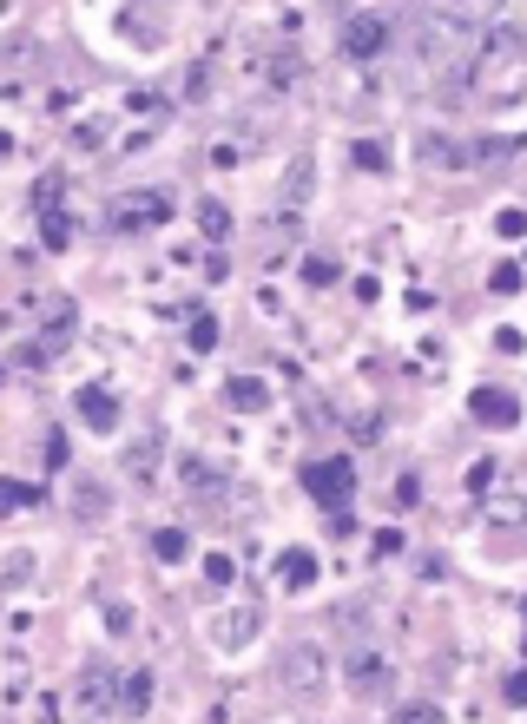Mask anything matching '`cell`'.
Returning <instances> with one entry per match:
<instances>
[{
	"instance_id": "1",
	"label": "cell",
	"mask_w": 527,
	"mask_h": 724,
	"mask_svg": "<svg viewBox=\"0 0 527 724\" xmlns=\"http://www.w3.org/2000/svg\"><path fill=\"white\" fill-rule=\"evenodd\" d=\"M172 218V191H126L106 205V237H145Z\"/></svg>"
},
{
	"instance_id": "2",
	"label": "cell",
	"mask_w": 527,
	"mask_h": 724,
	"mask_svg": "<svg viewBox=\"0 0 527 724\" xmlns=\"http://www.w3.org/2000/svg\"><path fill=\"white\" fill-rule=\"evenodd\" d=\"M304 488H310V501H323L330 514H343V507L356 501V468L343 455H330V461H304Z\"/></svg>"
},
{
	"instance_id": "3",
	"label": "cell",
	"mask_w": 527,
	"mask_h": 724,
	"mask_svg": "<svg viewBox=\"0 0 527 724\" xmlns=\"http://www.w3.org/2000/svg\"><path fill=\"white\" fill-rule=\"evenodd\" d=\"M389 40H396V27H389L383 14H350L343 20V53H350V60H383Z\"/></svg>"
},
{
	"instance_id": "4",
	"label": "cell",
	"mask_w": 527,
	"mask_h": 724,
	"mask_svg": "<svg viewBox=\"0 0 527 724\" xmlns=\"http://www.w3.org/2000/svg\"><path fill=\"white\" fill-rule=\"evenodd\" d=\"M112 27L126 33L139 53H152V47H165V7H119L112 14Z\"/></svg>"
},
{
	"instance_id": "5",
	"label": "cell",
	"mask_w": 527,
	"mask_h": 724,
	"mask_svg": "<svg viewBox=\"0 0 527 724\" xmlns=\"http://www.w3.org/2000/svg\"><path fill=\"white\" fill-rule=\"evenodd\" d=\"M284 685L297 698H317L323 692V646H290L284 652Z\"/></svg>"
},
{
	"instance_id": "6",
	"label": "cell",
	"mask_w": 527,
	"mask_h": 724,
	"mask_svg": "<svg viewBox=\"0 0 527 724\" xmlns=\"http://www.w3.org/2000/svg\"><path fill=\"white\" fill-rule=\"evenodd\" d=\"M73 409H80V422L99 428V435H112V428H119V395H112L106 382H86V389L73 395Z\"/></svg>"
},
{
	"instance_id": "7",
	"label": "cell",
	"mask_w": 527,
	"mask_h": 724,
	"mask_svg": "<svg viewBox=\"0 0 527 724\" xmlns=\"http://www.w3.org/2000/svg\"><path fill=\"white\" fill-rule=\"evenodd\" d=\"M350 692H356V698H389V692H396V672H389V659H376V652H356V659H350Z\"/></svg>"
},
{
	"instance_id": "8",
	"label": "cell",
	"mask_w": 527,
	"mask_h": 724,
	"mask_svg": "<svg viewBox=\"0 0 527 724\" xmlns=\"http://www.w3.org/2000/svg\"><path fill=\"white\" fill-rule=\"evenodd\" d=\"M468 409H475L481 428H514V422H521V402H514L508 389H475V395H468Z\"/></svg>"
},
{
	"instance_id": "9",
	"label": "cell",
	"mask_w": 527,
	"mask_h": 724,
	"mask_svg": "<svg viewBox=\"0 0 527 724\" xmlns=\"http://www.w3.org/2000/svg\"><path fill=\"white\" fill-rule=\"evenodd\" d=\"M80 705L93 711V718H106V711H119V672H106V665H93V672H80Z\"/></svg>"
},
{
	"instance_id": "10",
	"label": "cell",
	"mask_w": 527,
	"mask_h": 724,
	"mask_svg": "<svg viewBox=\"0 0 527 724\" xmlns=\"http://www.w3.org/2000/svg\"><path fill=\"white\" fill-rule=\"evenodd\" d=\"M251 639H257V613H251V606H231V613L211 619V646L238 652V646H251Z\"/></svg>"
},
{
	"instance_id": "11",
	"label": "cell",
	"mask_w": 527,
	"mask_h": 724,
	"mask_svg": "<svg viewBox=\"0 0 527 724\" xmlns=\"http://www.w3.org/2000/svg\"><path fill=\"white\" fill-rule=\"evenodd\" d=\"M40 316H47V323H40V349H47V356H53V349H66L73 336H80V310H73L66 297H60V303H47Z\"/></svg>"
},
{
	"instance_id": "12",
	"label": "cell",
	"mask_w": 527,
	"mask_h": 724,
	"mask_svg": "<svg viewBox=\"0 0 527 724\" xmlns=\"http://www.w3.org/2000/svg\"><path fill=\"white\" fill-rule=\"evenodd\" d=\"M277 580H284L290 593H304V586L317 580V553H310V547H290V553H277Z\"/></svg>"
},
{
	"instance_id": "13",
	"label": "cell",
	"mask_w": 527,
	"mask_h": 724,
	"mask_svg": "<svg viewBox=\"0 0 527 724\" xmlns=\"http://www.w3.org/2000/svg\"><path fill=\"white\" fill-rule=\"evenodd\" d=\"M152 705V672H119V711H132V718H139V711Z\"/></svg>"
},
{
	"instance_id": "14",
	"label": "cell",
	"mask_w": 527,
	"mask_h": 724,
	"mask_svg": "<svg viewBox=\"0 0 527 724\" xmlns=\"http://www.w3.org/2000/svg\"><path fill=\"white\" fill-rule=\"evenodd\" d=\"M224 395H231V409H271V389H264L257 376H231Z\"/></svg>"
},
{
	"instance_id": "15",
	"label": "cell",
	"mask_w": 527,
	"mask_h": 724,
	"mask_svg": "<svg viewBox=\"0 0 527 724\" xmlns=\"http://www.w3.org/2000/svg\"><path fill=\"white\" fill-rule=\"evenodd\" d=\"M40 244L66 251V244H73V211H40Z\"/></svg>"
},
{
	"instance_id": "16",
	"label": "cell",
	"mask_w": 527,
	"mask_h": 724,
	"mask_svg": "<svg viewBox=\"0 0 527 724\" xmlns=\"http://www.w3.org/2000/svg\"><path fill=\"white\" fill-rule=\"evenodd\" d=\"M178 481H185L192 494H211V481L224 488V474H211V461H198V455H185V461H178Z\"/></svg>"
},
{
	"instance_id": "17",
	"label": "cell",
	"mask_w": 527,
	"mask_h": 724,
	"mask_svg": "<svg viewBox=\"0 0 527 724\" xmlns=\"http://www.w3.org/2000/svg\"><path fill=\"white\" fill-rule=\"evenodd\" d=\"M304 191H310V158H297V165H290V178H284V218H297Z\"/></svg>"
},
{
	"instance_id": "18",
	"label": "cell",
	"mask_w": 527,
	"mask_h": 724,
	"mask_svg": "<svg viewBox=\"0 0 527 724\" xmlns=\"http://www.w3.org/2000/svg\"><path fill=\"white\" fill-rule=\"evenodd\" d=\"M152 553H159V560H185V553H192V540H185V527H159V534H152Z\"/></svg>"
},
{
	"instance_id": "19",
	"label": "cell",
	"mask_w": 527,
	"mask_h": 724,
	"mask_svg": "<svg viewBox=\"0 0 527 724\" xmlns=\"http://www.w3.org/2000/svg\"><path fill=\"white\" fill-rule=\"evenodd\" d=\"M66 198V178L60 172H40V185H33V211H60Z\"/></svg>"
},
{
	"instance_id": "20",
	"label": "cell",
	"mask_w": 527,
	"mask_h": 724,
	"mask_svg": "<svg viewBox=\"0 0 527 724\" xmlns=\"http://www.w3.org/2000/svg\"><path fill=\"white\" fill-rule=\"evenodd\" d=\"M422 165H435V172H455V165H462V152H455L448 139H422Z\"/></svg>"
},
{
	"instance_id": "21",
	"label": "cell",
	"mask_w": 527,
	"mask_h": 724,
	"mask_svg": "<svg viewBox=\"0 0 527 724\" xmlns=\"http://www.w3.org/2000/svg\"><path fill=\"white\" fill-rule=\"evenodd\" d=\"M40 501V488H27V481H0V514H20V507Z\"/></svg>"
},
{
	"instance_id": "22",
	"label": "cell",
	"mask_w": 527,
	"mask_h": 724,
	"mask_svg": "<svg viewBox=\"0 0 527 724\" xmlns=\"http://www.w3.org/2000/svg\"><path fill=\"white\" fill-rule=\"evenodd\" d=\"M304 277L317 290H330V284H343V264H336V257H304Z\"/></svg>"
},
{
	"instance_id": "23",
	"label": "cell",
	"mask_w": 527,
	"mask_h": 724,
	"mask_svg": "<svg viewBox=\"0 0 527 724\" xmlns=\"http://www.w3.org/2000/svg\"><path fill=\"white\" fill-rule=\"evenodd\" d=\"M396 724H448V711H442V705H429V698H416V705H402V711H396Z\"/></svg>"
},
{
	"instance_id": "24",
	"label": "cell",
	"mask_w": 527,
	"mask_h": 724,
	"mask_svg": "<svg viewBox=\"0 0 527 724\" xmlns=\"http://www.w3.org/2000/svg\"><path fill=\"white\" fill-rule=\"evenodd\" d=\"M356 165H363V172H389V145L383 139H356Z\"/></svg>"
},
{
	"instance_id": "25",
	"label": "cell",
	"mask_w": 527,
	"mask_h": 724,
	"mask_svg": "<svg viewBox=\"0 0 527 724\" xmlns=\"http://www.w3.org/2000/svg\"><path fill=\"white\" fill-rule=\"evenodd\" d=\"M192 349H198V356L218 349V316H192Z\"/></svg>"
},
{
	"instance_id": "26",
	"label": "cell",
	"mask_w": 527,
	"mask_h": 724,
	"mask_svg": "<svg viewBox=\"0 0 527 724\" xmlns=\"http://www.w3.org/2000/svg\"><path fill=\"white\" fill-rule=\"evenodd\" d=\"M488 290H495V297H514V290H521V264H495Z\"/></svg>"
},
{
	"instance_id": "27",
	"label": "cell",
	"mask_w": 527,
	"mask_h": 724,
	"mask_svg": "<svg viewBox=\"0 0 527 724\" xmlns=\"http://www.w3.org/2000/svg\"><path fill=\"white\" fill-rule=\"evenodd\" d=\"M198 224H205V237H224V231H231V211H224V205H205V211H198Z\"/></svg>"
},
{
	"instance_id": "28",
	"label": "cell",
	"mask_w": 527,
	"mask_h": 724,
	"mask_svg": "<svg viewBox=\"0 0 527 724\" xmlns=\"http://www.w3.org/2000/svg\"><path fill=\"white\" fill-rule=\"evenodd\" d=\"M27 573H33V553H7V567H0V580H7V586H20Z\"/></svg>"
},
{
	"instance_id": "29",
	"label": "cell",
	"mask_w": 527,
	"mask_h": 724,
	"mask_svg": "<svg viewBox=\"0 0 527 724\" xmlns=\"http://www.w3.org/2000/svg\"><path fill=\"white\" fill-rule=\"evenodd\" d=\"M350 435H356V441H383V415H356Z\"/></svg>"
},
{
	"instance_id": "30",
	"label": "cell",
	"mask_w": 527,
	"mask_h": 724,
	"mask_svg": "<svg viewBox=\"0 0 527 724\" xmlns=\"http://www.w3.org/2000/svg\"><path fill=\"white\" fill-rule=\"evenodd\" d=\"M47 461H53V468H66V461H73V441H66L60 428H53V435H47Z\"/></svg>"
},
{
	"instance_id": "31",
	"label": "cell",
	"mask_w": 527,
	"mask_h": 724,
	"mask_svg": "<svg viewBox=\"0 0 527 724\" xmlns=\"http://www.w3.org/2000/svg\"><path fill=\"white\" fill-rule=\"evenodd\" d=\"M185 93H192V99H205V93H211V60H198V66H192V79H185Z\"/></svg>"
},
{
	"instance_id": "32",
	"label": "cell",
	"mask_w": 527,
	"mask_h": 724,
	"mask_svg": "<svg viewBox=\"0 0 527 724\" xmlns=\"http://www.w3.org/2000/svg\"><path fill=\"white\" fill-rule=\"evenodd\" d=\"M396 501H402V507L422 501V474H402V481H396Z\"/></svg>"
},
{
	"instance_id": "33",
	"label": "cell",
	"mask_w": 527,
	"mask_h": 724,
	"mask_svg": "<svg viewBox=\"0 0 527 724\" xmlns=\"http://www.w3.org/2000/svg\"><path fill=\"white\" fill-rule=\"evenodd\" d=\"M205 573H211V586H231V573H238V567H231L224 553H211V560H205Z\"/></svg>"
},
{
	"instance_id": "34",
	"label": "cell",
	"mask_w": 527,
	"mask_h": 724,
	"mask_svg": "<svg viewBox=\"0 0 527 724\" xmlns=\"http://www.w3.org/2000/svg\"><path fill=\"white\" fill-rule=\"evenodd\" d=\"M495 231H501V237H508V244H514V237L527 231V218H521V211H501V218H495Z\"/></svg>"
},
{
	"instance_id": "35",
	"label": "cell",
	"mask_w": 527,
	"mask_h": 724,
	"mask_svg": "<svg viewBox=\"0 0 527 724\" xmlns=\"http://www.w3.org/2000/svg\"><path fill=\"white\" fill-rule=\"evenodd\" d=\"M488 481H495V461H475V468H468V488L488 494Z\"/></svg>"
},
{
	"instance_id": "36",
	"label": "cell",
	"mask_w": 527,
	"mask_h": 724,
	"mask_svg": "<svg viewBox=\"0 0 527 724\" xmlns=\"http://www.w3.org/2000/svg\"><path fill=\"white\" fill-rule=\"evenodd\" d=\"M501 692H508V705H527V672H508V685H501Z\"/></svg>"
},
{
	"instance_id": "37",
	"label": "cell",
	"mask_w": 527,
	"mask_h": 724,
	"mask_svg": "<svg viewBox=\"0 0 527 724\" xmlns=\"http://www.w3.org/2000/svg\"><path fill=\"white\" fill-rule=\"evenodd\" d=\"M330 534H336V540H350V534H356V514H350V507H343V514H330Z\"/></svg>"
},
{
	"instance_id": "38",
	"label": "cell",
	"mask_w": 527,
	"mask_h": 724,
	"mask_svg": "<svg viewBox=\"0 0 527 724\" xmlns=\"http://www.w3.org/2000/svg\"><path fill=\"white\" fill-rule=\"evenodd\" d=\"M106 626L112 632H132V606H106Z\"/></svg>"
}]
</instances>
